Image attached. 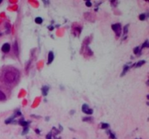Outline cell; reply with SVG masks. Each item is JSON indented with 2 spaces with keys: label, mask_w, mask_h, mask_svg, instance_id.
<instances>
[{
  "label": "cell",
  "mask_w": 149,
  "mask_h": 139,
  "mask_svg": "<svg viewBox=\"0 0 149 139\" xmlns=\"http://www.w3.org/2000/svg\"><path fill=\"white\" fill-rule=\"evenodd\" d=\"M16 80V74L14 72L8 71L4 75V81L7 83L11 84Z\"/></svg>",
  "instance_id": "obj_1"
},
{
  "label": "cell",
  "mask_w": 149,
  "mask_h": 139,
  "mask_svg": "<svg viewBox=\"0 0 149 139\" xmlns=\"http://www.w3.org/2000/svg\"><path fill=\"white\" fill-rule=\"evenodd\" d=\"M112 29H113L114 31L116 32V33L118 36L120 35V33H121V25H120V24L112 25Z\"/></svg>",
  "instance_id": "obj_2"
},
{
  "label": "cell",
  "mask_w": 149,
  "mask_h": 139,
  "mask_svg": "<svg viewBox=\"0 0 149 139\" xmlns=\"http://www.w3.org/2000/svg\"><path fill=\"white\" fill-rule=\"evenodd\" d=\"M82 112H84L87 114H92V110H90V109L88 107L87 104H84L82 106Z\"/></svg>",
  "instance_id": "obj_3"
},
{
  "label": "cell",
  "mask_w": 149,
  "mask_h": 139,
  "mask_svg": "<svg viewBox=\"0 0 149 139\" xmlns=\"http://www.w3.org/2000/svg\"><path fill=\"white\" fill-rule=\"evenodd\" d=\"M9 49H10V46H9V44H7L6 43V44H3V46H2V51L3 52L7 53V52H8L9 51Z\"/></svg>",
  "instance_id": "obj_4"
},
{
  "label": "cell",
  "mask_w": 149,
  "mask_h": 139,
  "mask_svg": "<svg viewBox=\"0 0 149 139\" xmlns=\"http://www.w3.org/2000/svg\"><path fill=\"white\" fill-rule=\"evenodd\" d=\"M54 59V54L53 53V52H49V54H48V64H50Z\"/></svg>",
  "instance_id": "obj_5"
},
{
  "label": "cell",
  "mask_w": 149,
  "mask_h": 139,
  "mask_svg": "<svg viewBox=\"0 0 149 139\" xmlns=\"http://www.w3.org/2000/svg\"><path fill=\"white\" fill-rule=\"evenodd\" d=\"M48 91H49V88H48L47 86H44V87L42 88V94H43L44 96H47Z\"/></svg>",
  "instance_id": "obj_6"
},
{
  "label": "cell",
  "mask_w": 149,
  "mask_h": 139,
  "mask_svg": "<svg viewBox=\"0 0 149 139\" xmlns=\"http://www.w3.org/2000/svg\"><path fill=\"white\" fill-rule=\"evenodd\" d=\"M5 98H6L5 94L2 91H0V101H3V100H4Z\"/></svg>",
  "instance_id": "obj_7"
},
{
  "label": "cell",
  "mask_w": 149,
  "mask_h": 139,
  "mask_svg": "<svg viewBox=\"0 0 149 139\" xmlns=\"http://www.w3.org/2000/svg\"><path fill=\"white\" fill-rule=\"evenodd\" d=\"M42 19L41 18V17H36V19H35V22H36V23H37V24H41V23H42Z\"/></svg>",
  "instance_id": "obj_8"
},
{
  "label": "cell",
  "mask_w": 149,
  "mask_h": 139,
  "mask_svg": "<svg viewBox=\"0 0 149 139\" xmlns=\"http://www.w3.org/2000/svg\"><path fill=\"white\" fill-rule=\"evenodd\" d=\"M145 62V61H144V60H143V61H140V62H138L136 65H135V66L137 67H140V66H142L144 63Z\"/></svg>",
  "instance_id": "obj_9"
},
{
  "label": "cell",
  "mask_w": 149,
  "mask_h": 139,
  "mask_svg": "<svg viewBox=\"0 0 149 139\" xmlns=\"http://www.w3.org/2000/svg\"><path fill=\"white\" fill-rule=\"evenodd\" d=\"M20 125H21L26 127L28 125V123L26 122V121H24V120H21V121H20Z\"/></svg>",
  "instance_id": "obj_10"
},
{
  "label": "cell",
  "mask_w": 149,
  "mask_h": 139,
  "mask_svg": "<svg viewBox=\"0 0 149 139\" xmlns=\"http://www.w3.org/2000/svg\"><path fill=\"white\" fill-rule=\"evenodd\" d=\"M139 18H140V20H144L145 19V14H141L140 16H139Z\"/></svg>",
  "instance_id": "obj_11"
},
{
  "label": "cell",
  "mask_w": 149,
  "mask_h": 139,
  "mask_svg": "<svg viewBox=\"0 0 149 139\" xmlns=\"http://www.w3.org/2000/svg\"><path fill=\"white\" fill-rule=\"evenodd\" d=\"M108 126H109V125H108L107 123H103V124L101 125V127L103 128V129H105V128L108 127Z\"/></svg>",
  "instance_id": "obj_12"
},
{
  "label": "cell",
  "mask_w": 149,
  "mask_h": 139,
  "mask_svg": "<svg viewBox=\"0 0 149 139\" xmlns=\"http://www.w3.org/2000/svg\"><path fill=\"white\" fill-rule=\"evenodd\" d=\"M139 50H140V49H139V47H136L135 49H134V53L135 54H137L138 52H139Z\"/></svg>",
  "instance_id": "obj_13"
},
{
  "label": "cell",
  "mask_w": 149,
  "mask_h": 139,
  "mask_svg": "<svg viewBox=\"0 0 149 139\" xmlns=\"http://www.w3.org/2000/svg\"><path fill=\"white\" fill-rule=\"evenodd\" d=\"M86 5L87 6V7H91L92 6V3L89 2V1H87L86 2Z\"/></svg>",
  "instance_id": "obj_14"
},
{
  "label": "cell",
  "mask_w": 149,
  "mask_h": 139,
  "mask_svg": "<svg viewBox=\"0 0 149 139\" xmlns=\"http://www.w3.org/2000/svg\"><path fill=\"white\" fill-rule=\"evenodd\" d=\"M128 68H129V67H128L127 66L124 67V72L122 73V75H124V74L125 73V72H127V71L128 70Z\"/></svg>",
  "instance_id": "obj_15"
},
{
  "label": "cell",
  "mask_w": 149,
  "mask_h": 139,
  "mask_svg": "<svg viewBox=\"0 0 149 139\" xmlns=\"http://www.w3.org/2000/svg\"><path fill=\"white\" fill-rule=\"evenodd\" d=\"M15 50L16 49V54H18V45H17V42H15Z\"/></svg>",
  "instance_id": "obj_16"
},
{
  "label": "cell",
  "mask_w": 149,
  "mask_h": 139,
  "mask_svg": "<svg viewBox=\"0 0 149 139\" xmlns=\"http://www.w3.org/2000/svg\"><path fill=\"white\" fill-rule=\"evenodd\" d=\"M51 138H52L51 133H48V134L47 135V137H46L47 139H51Z\"/></svg>",
  "instance_id": "obj_17"
},
{
  "label": "cell",
  "mask_w": 149,
  "mask_h": 139,
  "mask_svg": "<svg viewBox=\"0 0 149 139\" xmlns=\"http://www.w3.org/2000/svg\"><path fill=\"white\" fill-rule=\"evenodd\" d=\"M148 41H146L143 44V47H148Z\"/></svg>",
  "instance_id": "obj_18"
},
{
  "label": "cell",
  "mask_w": 149,
  "mask_h": 139,
  "mask_svg": "<svg viewBox=\"0 0 149 139\" xmlns=\"http://www.w3.org/2000/svg\"><path fill=\"white\" fill-rule=\"evenodd\" d=\"M26 132H28V128H27V127H25V130L23 131V134H26Z\"/></svg>",
  "instance_id": "obj_19"
},
{
  "label": "cell",
  "mask_w": 149,
  "mask_h": 139,
  "mask_svg": "<svg viewBox=\"0 0 149 139\" xmlns=\"http://www.w3.org/2000/svg\"><path fill=\"white\" fill-rule=\"evenodd\" d=\"M127 27H128V25L127 26H125L124 27V34L127 32Z\"/></svg>",
  "instance_id": "obj_20"
},
{
  "label": "cell",
  "mask_w": 149,
  "mask_h": 139,
  "mask_svg": "<svg viewBox=\"0 0 149 139\" xmlns=\"http://www.w3.org/2000/svg\"><path fill=\"white\" fill-rule=\"evenodd\" d=\"M111 138H113V139H114V138H115V135H114L113 133H111Z\"/></svg>",
  "instance_id": "obj_21"
},
{
  "label": "cell",
  "mask_w": 149,
  "mask_h": 139,
  "mask_svg": "<svg viewBox=\"0 0 149 139\" xmlns=\"http://www.w3.org/2000/svg\"><path fill=\"white\" fill-rule=\"evenodd\" d=\"M2 3V1H1V0H0V4H1Z\"/></svg>",
  "instance_id": "obj_22"
}]
</instances>
